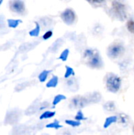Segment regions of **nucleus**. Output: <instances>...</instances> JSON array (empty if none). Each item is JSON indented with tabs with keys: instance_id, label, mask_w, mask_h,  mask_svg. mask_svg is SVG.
Instances as JSON below:
<instances>
[{
	"instance_id": "f257e3e1",
	"label": "nucleus",
	"mask_w": 134,
	"mask_h": 135,
	"mask_svg": "<svg viewBox=\"0 0 134 135\" xmlns=\"http://www.w3.org/2000/svg\"><path fill=\"white\" fill-rule=\"evenodd\" d=\"M84 58L87 62V65L94 69H100L103 67V59L96 49L88 48L84 51Z\"/></svg>"
},
{
	"instance_id": "f03ea898",
	"label": "nucleus",
	"mask_w": 134,
	"mask_h": 135,
	"mask_svg": "<svg viewBox=\"0 0 134 135\" xmlns=\"http://www.w3.org/2000/svg\"><path fill=\"white\" fill-rule=\"evenodd\" d=\"M122 85L121 78L115 74H109L106 78V87L107 90L111 93H116L119 91Z\"/></svg>"
},
{
	"instance_id": "7ed1b4c3",
	"label": "nucleus",
	"mask_w": 134,
	"mask_h": 135,
	"mask_svg": "<svg viewBox=\"0 0 134 135\" xmlns=\"http://www.w3.org/2000/svg\"><path fill=\"white\" fill-rule=\"evenodd\" d=\"M111 11L113 15L119 21H125L127 17L126 8L125 5L118 1L113 2Z\"/></svg>"
},
{
	"instance_id": "20e7f679",
	"label": "nucleus",
	"mask_w": 134,
	"mask_h": 135,
	"mask_svg": "<svg viewBox=\"0 0 134 135\" xmlns=\"http://www.w3.org/2000/svg\"><path fill=\"white\" fill-rule=\"evenodd\" d=\"M21 118V111L15 108L9 110L6 115L4 123L6 125H14L19 122Z\"/></svg>"
},
{
	"instance_id": "39448f33",
	"label": "nucleus",
	"mask_w": 134,
	"mask_h": 135,
	"mask_svg": "<svg viewBox=\"0 0 134 135\" xmlns=\"http://www.w3.org/2000/svg\"><path fill=\"white\" fill-rule=\"evenodd\" d=\"M9 7L11 11L20 15L24 14L26 11L25 4L23 0H9Z\"/></svg>"
},
{
	"instance_id": "423d86ee",
	"label": "nucleus",
	"mask_w": 134,
	"mask_h": 135,
	"mask_svg": "<svg viewBox=\"0 0 134 135\" xmlns=\"http://www.w3.org/2000/svg\"><path fill=\"white\" fill-rule=\"evenodd\" d=\"M125 51V47L121 44H114L108 47L107 55L111 59L118 58Z\"/></svg>"
},
{
	"instance_id": "0eeeda50",
	"label": "nucleus",
	"mask_w": 134,
	"mask_h": 135,
	"mask_svg": "<svg viewBox=\"0 0 134 135\" xmlns=\"http://www.w3.org/2000/svg\"><path fill=\"white\" fill-rule=\"evenodd\" d=\"M88 104H90V102L87 97L78 96V97H75L71 100V107L73 108L81 109L85 108Z\"/></svg>"
},
{
	"instance_id": "6e6552de",
	"label": "nucleus",
	"mask_w": 134,
	"mask_h": 135,
	"mask_svg": "<svg viewBox=\"0 0 134 135\" xmlns=\"http://www.w3.org/2000/svg\"><path fill=\"white\" fill-rule=\"evenodd\" d=\"M76 13L72 9H66L61 13V18L63 22L68 25H73L76 21Z\"/></svg>"
},
{
	"instance_id": "1a4fd4ad",
	"label": "nucleus",
	"mask_w": 134,
	"mask_h": 135,
	"mask_svg": "<svg viewBox=\"0 0 134 135\" xmlns=\"http://www.w3.org/2000/svg\"><path fill=\"white\" fill-rule=\"evenodd\" d=\"M90 102V104H97L99 103L100 100H101V95L100 93L98 92H93V93H91L89 94H88L86 96Z\"/></svg>"
},
{
	"instance_id": "9d476101",
	"label": "nucleus",
	"mask_w": 134,
	"mask_h": 135,
	"mask_svg": "<svg viewBox=\"0 0 134 135\" xmlns=\"http://www.w3.org/2000/svg\"><path fill=\"white\" fill-rule=\"evenodd\" d=\"M118 122L123 127H126L130 123V117L125 113H121L118 115Z\"/></svg>"
},
{
	"instance_id": "9b49d317",
	"label": "nucleus",
	"mask_w": 134,
	"mask_h": 135,
	"mask_svg": "<svg viewBox=\"0 0 134 135\" xmlns=\"http://www.w3.org/2000/svg\"><path fill=\"white\" fill-rule=\"evenodd\" d=\"M67 81H66V85L67 86L73 90V92H75L77 89H78V84L77 80L75 79V78H67Z\"/></svg>"
},
{
	"instance_id": "f8f14e48",
	"label": "nucleus",
	"mask_w": 134,
	"mask_h": 135,
	"mask_svg": "<svg viewBox=\"0 0 134 135\" xmlns=\"http://www.w3.org/2000/svg\"><path fill=\"white\" fill-rule=\"evenodd\" d=\"M39 106L40 104H32L30 107H28L25 111L26 115H30L34 113H36L37 111H39Z\"/></svg>"
},
{
	"instance_id": "ddd939ff",
	"label": "nucleus",
	"mask_w": 134,
	"mask_h": 135,
	"mask_svg": "<svg viewBox=\"0 0 134 135\" xmlns=\"http://www.w3.org/2000/svg\"><path fill=\"white\" fill-rule=\"evenodd\" d=\"M103 109L107 112H113L116 109V105L114 101H107L103 105Z\"/></svg>"
},
{
	"instance_id": "4468645a",
	"label": "nucleus",
	"mask_w": 134,
	"mask_h": 135,
	"mask_svg": "<svg viewBox=\"0 0 134 135\" xmlns=\"http://www.w3.org/2000/svg\"><path fill=\"white\" fill-rule=\"evenodd\" d=\"M118 122V115H113V116H110L108 118L106 119L104 124H103V127L104 128H108L110 126H111L113 123Z\"/></svg>"
},
{
	"instance_id": "2eb2a0df",
	"label": "nucleus",
	"mask_w": 134,
	"mask_h": 135,
	"mask_svg": "<svg viewBox=\"0 0 134 135\" xmlns=\"http://www.w3.org/2000/svg\"><path fill=\"white\" fill-rule=\"evenodd\" d=\"M58 84V78L57 76H53L46 84L47 88H55Z\"/></svg>"
},
{
	"instance_id": "dca6fc26",
	"label": "nucleus",
	"mask_w": 134,
	"mask_h": 135,
	"mask_svg": "<svg viewBox=\"0 0 134 135\" xmlns=\"http://www.w3.org/2000/svg\"><path fill=\"white\" fill-rule=\"evenodd\" d=\"M7 25L9 28H17L19 24L21 23V20L20 19H7Z\"/></svg>"
},
{
	"instance_id": "f3484780",
	"label": "nucleus",
	"mask_w": 134,
	"mask_h": 135,
	"mask_svg": "<svg viewBox=\"0 0 134 135\" xmlns=\"http://www.w3.org/2000/svg\"><path fill=\"white\" fill-rule=\"evenodd\" d=\"M35 25H36V27L29 32V36H33V37L38 36L39 35V32H40V25H39V22H35Z\"/></svg>"
},
{
	"instance_id": "a211bd4d",
	"label": "nucleus",
	"mask_w": 134,
	"mask_h": 135,
	"mask_svg": "<svg viewBox=\"0 0 134 135\" xmlns=\"http://www.w3.org/2000/svg\"><path fill=\"white\" fill-rule=\"evenodd\" d=\"M55 115V112H51V111H46L44 112L40 116H39V119H51L52 117H54Z\"/></svg>"
},
{
	"instance_id": "6ab92c4d",
	"label": "nucleus",
	"mask_w": 134,
	"mask_h": 135,
	"mask_svg": "<svg viewBox=\"0 0 134 135\" xmlns=\"http://www.w3.org/2000/svg\"><path fill=\"white\" fill-rule=\"evenodd\" d=\"M66 96H64V95H62V94L56 95V96L54 97V100H53L52 104H53V106H56V105H58L60 102H62V100H66Z\"/></svg>"
},
{
	"instance_id": "aec40b11",
	"label": "nucleus",
	"mask_w": 134,
	"mask_h": 135,
	"mask_svg": "<svg viewBox=\"0 0 134 135\" xmlns=\"http://www.w3.org/2000/svg\"><path fill=\"white\" fill-rule=\"evenodd\" d=\"M49 73H50L49 70H43V71L39 74V76H38L39 81L40 82H44V81L47 79V77H48V75H49Z\"/></svg>"
},
{
	"instance_id": "412c9836",
	"label": "nucleus",
	"mask_w": 134,
	"mask_h": 135,
	"mask_svg": "<svg viewBox=\"0 0 134 135\" xmlns=\"http://www.w3.org/2000/svg\"><path fill=\"white\" fill-rule=\"evenodd\" d=\"M46 127L48 128V129H55V130H58V129L62 128V126L60 125L59 121L55 120L53 123H50L47 125H46Z\"/></svg>"
},
{
	"instance_id": "4be33fe9",
	"label": "nucleus",
	"mask_w": 134,
	"mask_h": 135,
	"mask_svg": "<svg viewBox=\"0 0 134 135\" xmlns=\"http://www.w3.org/2000/svg\"><path fill=\"white\" fill-rule=\"evenodd\" d=\"M73 75H74V70H73V69L72 67H70V66H66V72H65V74H64V78L67 79L69 78H71Z\"/></svg>"
},
{
	"instance_id": "5701e85b",
	"label": "nucleus",
	"mask_w": 134,
	"mask_h": 135,
	"mask_svg": "<svg viewBox=\"0 0 134 135\" xmlns=\"http://www.w3.org/2000/svg\"><path fill=\"white\" fill-rule=\"evenodd\" d=\"M65 123H66L67 125H69V126H70V127H79V126L81 125V121H78V120H77V119H75V120L66 119V120L65 121Z\"/></svg>"
},
{
	"instance_id": "b1692460",
	"label": "nucleus",
	"mask_w": 134,
	"mask_h": 135,
	"mask_svg": "<svg viewBox=\"0 0 134 135\" xmlns=\"http://www.w3.org/2000/svg\"><path fill=\"white\" fill-rule=\"evenodd\" d=\"M69 54H70L69 49H65L64 51H62V53L59 56V59H61L62 61H66L69 57Z\"/></svg>"
},
{
	"instance_id": "393cba45",
	"label": "nucleus",
	"mask_w": 134,
	"mask_h": 135,
	"mask_svg": "<svg viewBox=\"0 0 134 135\" xmlns=\"http://www.w3.org/2000/svg\"><path fill=\"white\" fill-rule=\"evenodd\" d=\"M127 28L128 30L131 32V33H133L134 34V21L133 19H130L127 21Z\"/></svg>"
},
{
	"instance_id": "a878e982",
	"label": "nucleus",
	"mask_w": 134,
	"mask_h": 135,
	"mask_svg": "<svg viewBox=\"0 0 134 135\" xmlns=\"http://www.w3.org/2000/svg\"><path fill=\"white\" fill-rule=\"evenodd\" d=\"M75 119H77V120H78V121H82V120L85 119V115H84V113H83L81 110L78 111L77 113V115H75Z\"/></svg>"
},
{
	"instance_id": "bb28decb",
	"label": "nucleus",
	"mask_w": 134,
	"mask_h": 135,
	"mask_svg": "<svg viewBox=\"0 0 134 135\" xmlns=\"http://www.w3.org/2000/svg\"><path fill=\"white\" fill-rule=\"evenodd\" d=\"M53 36V32L51 30H49V31H47L43 35V39L44 40H47L48 39H50L51 36Z\"/></svg>"
},
{
	"instance_id": "cd10ccee",
	"label": "nucleus",
	"mask_w": 134,
	"mask_h": 135,
	"mask_svg": "<svg viewBox=\"0 0 134 135\" xmlns=\"http://www.w3.org/2000/svg\"><path fill=\"white\" fill-rule=\"evenodd\" d=\"M6 28V24L4 21V17L3 16H0V30L5 29Z\"/></svg>"
},
{
	"instance_id": "c85d7f7f",
	"label": "nucleus",
	"mask_w": 134,
	"mask_h": 135,
	"mask_svg": "<svg viewBox=\"0 0 134 135\" xmlns=\"http://www.w3.org/2000/svg\"><path fill=\"white\" fill-rule=\"evenodd\" d=\"M88 2H89L90 3H93V4H99V3H102L103 2H104L105 0H87Z\"/></svg>"
},
{
	"instance_id": "c756f323",
	"label": "nucleus",
	"mask_w": 134,
	"mask_h": 135,
	"mask_svg": "<svg viewBox=\"0 0 134 135\" xmlns=\"http://www.w3.org/2000/svg\"><path fill=\"white\" fill-rule=\"evenodd\" d=\"M133 133H134V126H133Z\"/></svg>"
}]
</instances>
